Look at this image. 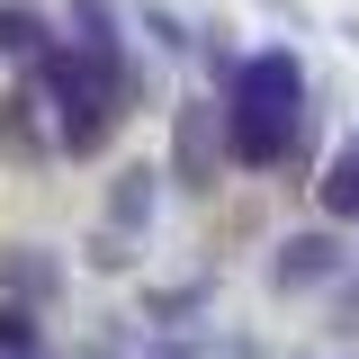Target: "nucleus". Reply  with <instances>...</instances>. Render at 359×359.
<instances>
[{
	"instance_id": "1",
	"label": "nucleus",
	"mask_w": 359,
	"mask_h": 359,
	"mask_svg": "<svg viewBox=\"0 0 359 359\" xmlns=\"http://www.w3.org/2000/svg\"><path fill=\"white\" fill-rule=\"evenodd\" d=\"M297 117H306V81H297V54H252L233 72V108H224V144L233 162H287L297 153Z\"/></svg>"
},
{
	"instance_id": "2",
	"label": "nucleus",
	"mask_w": 359,
	"mask_h": 359,
	"mask_svg": "<svg viewBox=\"0 0 359 359\" xmlns=\"http://www.w3.org/2000/svg\"><path fill=\"white\" fill-rule=\"evenodd\" d=\"M341 269V243L332 233H297L287 252H278V287H314V278H332Z\"/></svg>"
},
{
	"instance_id": "5",
	"label": "nucleus",
	"mask_w": 359,
	"mask_h": 359,
	"mask_svg": "<svg viewBox=\"0 0 359 359\" xmlns=\"http://www.w3.org/2000/svg\"><path fill=\"white\" fill-rule=\"evenodd\" d=\"M323 207L332 216H359V144H341V162L323 171Z\"/></svg>"
},
{
	"instance_id": "4",
	"label": "nucleus",
	"mask_w": 359,
	"mask_h": 359,
	"mask_svg": "<svg viewBox=\"0 0 359 359\" xmlns=\"http://www.w3.org/2000/svg\"><path fill=\"white\" fill-rule=\"evenodd\" d=\"M180 171H189V189H207V171H216V108L180 117Z\"/></svg>"
},
{
	"instance_id": "6",
	"label": "nucleus",
	"mask_w": 359,
	"mask_h": 359,
	"mask_svg": "<svg viewBox=\"0 0 359 359\" xmlns=\"http://www.w3.org/2000/svg\"><path fill=\"white\" fill-rule=\"evenodd\" d=\"M144 207H153V171H126L117 198H108V216H117V224H144Z\"/></svg>"
},
{
	"instance_id": "3",
	"label": "nucleus",
	"mask_w": 359,
	"mask_h": 359,
	"mask_svg": "<svg viewBox=\"0 0 359 359\" xmlns=\"http://www.w3.org/2000/svg\"><path fill=\"white\" fill-rule=\"evenodd\" d=\"M0 54H18V63H45V54H54V27H45L36 9L0 0Z\"/></svg>"
},
{
	"instance_id": "8",
	"label": "nucleus",
	"mask_w": 359,
	"mask_h": 359,
	"mask_svg": "<svg viewBox=\"0 0 359 359\" xmlns=\"http://www.w3.org/2000/svg\"><path fill=\"white\" fill-rule=\"evenodd\" d=\"M18 287H27V297H45V287H54V269H45V261H27V252H18V261H9V297H18Z\"/></svg>"
},
{
	"instance_id": "7",
	"label": "nucleus",
	"mask_w": 359,
	"mask_h": 359,
	"mask_svg": "<svg viewBox=\"0 0 359 359\" xmlns=\"http://www.w3.org/2000/svg\"><path fill=\"white\" fill-rule=\"evenodd\" d=\"M36 351V314L27 306H0V359H27Z\"/></svg>"
}]
</instances>
